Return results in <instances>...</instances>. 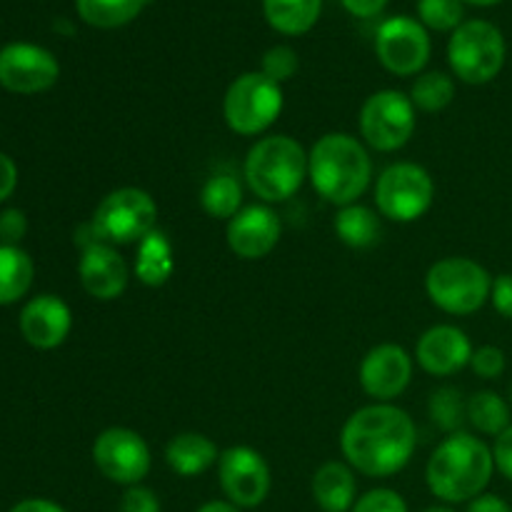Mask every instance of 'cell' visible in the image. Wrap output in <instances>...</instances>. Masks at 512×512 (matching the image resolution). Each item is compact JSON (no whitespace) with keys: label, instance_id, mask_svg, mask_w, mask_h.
I'll use <instances>...</instances> for the list:
<instances>
[{"label":"cell","instance_id":"obj_1","mask_svg":"<svg viewBox=\"0 0 512 512\" xmlns=\"http://www.w3.org/2000/svg\"><path fill=\"white\" fill-rule=\"evenodd\" d=\"M418 448L415 420L393 403L355 410L340 430L345 463L368 478H390L408 468Z\"/></svg>","mask_w":512,"mask_h":512},{"label":"cell","instance_id":"obj_2","mask_svg":"<svg viewBox=\"0 0 512 512\" xmlns=\"http://www.w3.org/2000/svg\"><path fill=\"white\" fill-rule=\"evenodd\" d=\"M308 178L315 193L330 205L358 203L373 180L368 148L350 133H325L308 153Z\"/></svg>","mask_w":512,"mask_h":512},{"label":"cell","instance_id":"obj_3","mask_svg":"<svg viewBox=\"0 0 512 512\" xmlns=\"http://www.w3.org/2000/svg\"><path fill=\"white\" fill-rule=\"evenodd\" d=\"M495 473L493 448L475 435L460 433L448 435L433 450L425 468V480L435 498L443 503H470L488 488Z\"/></svg>","mask_w":512,"mask_h":512},{"label":"cell","instance_id":"obj_4","mask_svg":"<svg viewBox=\"0 0 512 512\" xmlns=\"http://www.w3.org/2000/svg\"><path fill=\"white\" fill-rule=\"evenodd\" d=\"M250 193L263 203H283L303 188L308 178V153L290 135H268L253 143L243 163Z\"/></svg>","mask_w":512,"mask_h":512},{"label":"cell","instance_id":"obj_5","mask_svg":"<svg viewBox=\"0 0 512 512\" xmlns=\"http://www.w3.org/2000/svg\"><path fill=\"white\" fill-rule=\"evenodd\" d=\"M493 275L473 258L453 255L433 263L425 275L430 303L448 315H473L490 300Z\"/></svg>","mask_w":512,"mask_h":512},{"label":"cell","instance_id":"obj_6","mask_svg":"<svg viewBox=\"0 0 512 512\" xmlns=\"http://www.w3.org/2000/svg\"><path fill=\"white\" fill-rule=\"evenodd\" d=\"M508 55L503 30L483 18L465 20L450 33L448 63L458 80L468 85H485L500 75Z\"/></svg>","mask_w":512,"mask_h":512},{"label":"cell","instance_id":"obj_7","mask_svg":"<svg viewBox=\"0 0 512 512\" xmlns=\"http://www.w3.org/2000/svg\"><path fill=\"white\" fill-rule=\"evenodd\" d=\"M285 105L283 85L273 83L260 70L238 75L223 98V118L233 133L253 138L265 133L280 118Z\"/></svg>","mask_w":512,"mask_h":512},{"label":"cell","instance_id":"obj_8","mask_svg":"<svg viewBox=\"0 0 512 512\" xmlns=\"http://www.w3.org/2000/svg\"><path fill=\"white\" fill-rule=\"evenodd\" d=\"M95 235L108 245H138L158 228V205L143 188L110 190L95 208Z\"/></svg>","mask_w":512,"mask_h":512},{"label":"cell","instance_id":"obj_9","mask_svg":"<svg viewBox=\"0 0 512 512\" xmlns=\"http://www.w3.org/2000/svg\"><path fill=\"white\" fill-rule=\"evenodd\" d=\"M435 200V183L418 163H393L378 175L375 205L383 218L393 223H415L423 218Z\"/></svg>","mask_w":512,"mask_h":512},{"label":"cell","instance_id":"obj_10","mask_svg":"<svg viewBox=\"0 0 512 512\" xmlns=\"http://www.w3.org/2000/svg\"><path fill=\"white\" fill-rule=\"evenodd\" d=\"M410 95L400 90H378L360 108V135L378 153L405 148L418 128V115Z\"/></svg>","mask_w":512,"mask_h":512},{"label":"cell","instance_id":"obj_11","mask_svg":"<svg viewBox=\"0 0 512 512\" xmlns=\"http://www.w3.org/2000/svg\"><path fill=\"white\" fill-rule=\"evenodd\" d=\"M430 35L420 20L410 15H393L383 20L375 33V55L388 73L408 78L418 75L430 60Z\"/></svg>","mask_w":512,"mask_h":512},{"label":"cell","instance_id":"obj_12","mask_svg":"<svg viewBox=\"0 0 512 512\" xmlns=\"http://www.w3.org/2000/svg\"><path fill=\"white\" fill-rule=\"evenodd\" d=\"M93 463L110 483L140 485L150 473V448L140 433L130 428H108L95 438Z\"/></svg>","mask_w":512,"mask_h":512},{"label":"cell","instance_id":"obj_13","mask_svg":"<svg viewBox=\"0 0 512 512\" xmlns=\"http://www.w3.org/2000/svg\"><path fill=\"white\" fill-rule=\"evenodd\" d=\"M218 480L225 498L238 508H258L270 493L268 463L248 445H233L220 453Z\"/></svg>","mask_w":512,"mask_h":512},{"label":"cell","instance_id":"obj_14","mask_svg":"<svg viewBox=\"0 0 512 512\" xmlns=\"http://www.w3.org/2000/svg\"><path fill=\"white\" fill-rule=\"evenodd\" d=\"M58 78V58L43 45L8 43L0 48V85L10 93H45L58 83Z\"/></svg>","mask_w":512,"mask_h":512},{"label":"cell","instance_id":"obj_15","mask_svg":"<svg viewBox=\"0 0 512 512\" xmlns=\"http://www.w3.org/2000/svg\"><path fill=\"white\" fill-rule=\"evenodd\" d=\"M413 368L415 365L408 350L395 343H380L370 348L360 360V388L375 403H393L398 395L408 390L410 380H413Z\"/></svg>","mask_w":512,"mask_h":512},{"label":"cell","instance_id":"obj_16","mask_svg":"<svg viewBox=\"0 0 512 512\" xmlns=\"http://www.w3.org/2000/svg\"><path fill=\"white\" fill-rule=\"evenodd\" d=\"M283 235V223L268 203L245 205L235 218L228 220L225 240L240 260H260L273 253Z\"/></svg>","mask_w":512,"mask_h":512},{"label":"cell","instance_id":"obj_17","mask_svg":"<svg viewBox=\"0 0 512 512\" xmlns=\"http://www.w3.org/2000/svg\"><path fill=\"white\" fill-rule=\"evenodd\" d=\"M473 343L468 333L460 330L458 325H433L425 330L415 345V360L420 368L435 378H450L460 373L465 365H470L473 358Z\"/></svg>","mask_w":512,"mask_h":512},{"label":"cell","instance_id":"obj_18","mask_svg":"<svg viewBox=\"0 0 512 512\" xmlns=\"http://www.w3.org/2000/svg\"><path fill=\"white\" fill-rule=\"evenodd\" d=\"M20 335L38 350H55L68 340L73 330L70 305L58 295H35L20 310Z\"/></svg>","mask_w":512,"mask_h":512},{"label":"cell","instance_id":"obj_19","mask_svg":"<svg viewBox=\"0 0 512 512\" xmlns=\"http://www.w3.org/2000/svg\"><path fill=\"white\" fill-rule=\"evenodd\" d=\"M78 278L90 298L108 303V300L120 298L125 293L130 280V268L115 245L95 243L85 248L83 255H80Z\"/></svg>","mask_w":512,"mask_h":512},{"label":"cell","instance_id":"obj_20","mask_svg":"<svg viewBox=\"0 0 512 512\" xmlns=\"http://www.w3.org/2000/svg\"><path fill=\"white\" fill-rule=\"evenodd\" d=\"M313 498L323 512H350L358 500L353 468L340 460L323 463L313 475Z\"/></svg>","mask_w":512,"mask_h":512},{"label":"cell","instance_id":"obj_21","mask_svg":"<svg viewBox=\"0 0 512 512\" xmlns=\"http://www.w3.org/2000/svg\"><path fill=\"white\" fill-rule=\"evenodd\" d=\"M218 445L203 433H180L165 445V463L180 478H195L218 465Z\"/></svg>","mask_w":512,"mask_h":512},{"label":"cell","instance_id":"obj_22","mask_svg":"<svg viewBox=\"0 0 512 512\" xmlns=\"http://www.w3.org/2000/svg\"><path fill=\"white\" fill-rule=\"evenodd\" d=\"M135 278L148 288H163L175 273V250L168 235L155 228L135 250Z\"/></svg>","mask_w":512,"mask_h":512},{"label":"cell","instance_id":"obj_23","mask_svg":"<svg viewBox=\"0 0 512 512\" xmlns=\"http://www.w3.org/2000/svg\"><path fill=\"white\" fill-rule=\"evenodd\" d=\"M265 20L283 35H305L323 13V0H263Z\"/></svg>","mask_w":512,"mask_h":512},{"label":"cell","instance_id":"obj_24","mask_svg":"<svg viewBox=\"0 0 512 512\" xmlns=\"http://www.w3.org/2000/svg\"><path fill=\"white\" fill-rule=\"evenodd\" d=\"M335 235L343 245L355 250L373 248L380 240V233H383V225H380V215L375 213L368 205H345V208L338 210L335 215Z\"/></svg>","mask_w":512,"mask_h":512},{"label":"cell","instance_id":"obj_25","mask_svg":"<svg viewBox=\"0 0 512 512\" xmlns=\"http://www.w3.org/2000/svg\"><path fill=\"white\" fill-rule=\"evenodd\" d=\"M35 278L33 258L20 245H0V305L25 298Z\"/></svg>","mask_w":512,"mask_h":512},{"label":"cell","instance_id":"obj_26","mask_svg":"<svg viewBox=\"0 0 512 512\" xmlns=\"http://www.w3.org/2000/svg\"><path fill=\"white\" fill-rule=\"evenodd\" d=\"M148 3L150 0H75V10L90 28L115 30L133 23Z\"/></svg>","mask_w":512,"mask_h":512},{"label":"cell","instance_id":"obj_27","mask_svg":"<svg viewBox=\"0 0 512 512\" xmlns=\"http://www.w3.org/2000/svg\"><path fill=\"white\" fill-rule=\"evenodd\" d=\"M200 205L215 220H230L243 210V185L233 173H215L200 188Z\"/></svg>","mask_w":512,"mask_h":512},{"label":"cell","instance_id":"obj_28","mask_svg":"<svg viewBox=\"0 0 512 512\" xmlns=\"http://www.w3.org/2000/svg\"><path fill=\"white\" fill-rule=\"evenodd\" d=\"M510 403L493 390H480L468 398V423L483 435H503L510 428Z\"/></svg>","mask_w":512,"mask_h":512},{"label":"cell","instance_id":"obj_29","mask_svg":"<svg viewBox=\"0 0 512 512\" xmlns=\"http://www.w3.org/2000/svg\"><path fill=\"white\" fill-rule=\"evenodd\" d=\"M455 98V80L443 70L420 73L410 88V100L423 113H440L448 108Z\"/></svg>","mask_w":512,"mask_h":512},{"label":"cell","instance_id":"obj_30","mask_svg":"<svg viewBox=\"0 0 512 512\" xmlns=\"http://www.w3.org/2000/svg\"><path fill=\"white\" fill-rule=\"evenodd\" d=\"M428 415L445 433H460L463 425L468 423V400L463 398V393L458 388L443 385V388H438L430 395Z\"/></svg>","mask_w":512,"mask_h":512},{"label":"cell","instance_id":"obj_31","mask_svg":"<svg viewBox=\"0 0 512 512\" xmlns=\"http://www.w3.org/2000/svg\"><path fill=\"white\" fill-rule=\"evenodd\" d=\"M418 20L438 33H453L465 23L463 0H418Z\"/></svg>","mask_w":512,"mask_h":512},{"label":"cell","instance_id":"obj_32","mask_svg":"<svg viewBox=\"0 0 512 512\" xmlns=\"http://www.w3.org/2000/svg\"><path fill=\"white\" fill-rule=\"evenodd\" d=\"M300 68V58L290 45H273L263 53V60H260V73L268 75L273 83L283 85L285 80L293 78Z\"/></svg>","mask_w":512,"mask_h":512},{"label":"cell","instance_id":"obj_33","mask_svg":"<svg viewBox=\"0 0 512 512\" xmlns=\"http://www.w3.org/2000/svg\"><path fill=\"white\" fill-rule=\"evenodd\" d=\"M350 512H408V503L395 490L375 488L370 493H365L363 498L355 500Z\"/></svg>","mask_w":512,"mask_h":512},{"label":"cell","instance_id":"obj_34","mask_svg":"<svg viewBox=\"0 0 512 512\" xmlns=\"http://www.w3.org/2000/svg\"><path fill=\"white\" fill-rule=\"evenodd\" d=\"M470 368H473L475 375H480L483 380L500 378V375L505 373V353L498 345H480L478 350H473Z\"/></svg>","mask_w":512,"mask_h":512},{"label":"cell","instance_id":"obj_35","mask_svg":"<svg viewBox=\"0 0 512 512\" xmlns=\"http://www.w3.org/2000/svg\"><path fill=\"white\" fill-rule=\"evenodd\" d=\"M28 233V218L23 210L5 208L0 213V245H20Z\"/></svg>","mask_w":512,"mask_h":512},{"label":"cell","instance_id":"obj_36","mask_svg":"<svg viewBox=\"0 0 512 512\" xmlns=\"http://www.w3.org/2000/svg\"><path fill=\"white\" fill-rule=\"evenodd\" d=\"M120 512H160V500L150 488L130 485L120 498Z\"/></svg>","mask_w":512,"mask_h":512},{"label":"cell","instance_id":"obj_37","mask_svg":"<svg viewBox=\"0 0 512 512\" xmlns=\"http://www.w3.org/2000/svg\"><path fill=\"white\" fill-rule=\"evenodd\" d=\"M490 303L503 318L512 320V273H503L493 278V290H490Z\"/></svg>","mask_w":512,"mask_h":512},{"label":"cell","instance_id":"obj_38","mask_svg":"<svg viewBox=\"0 0 512 512\" xmlns=\"http://www.w3.org/2000/svg\"><path fill=\"white\" fill-rule=\"evenodd\" d=\"M493 458H495V468H498L500 473H503L512 483V425L503 435L495 438Z\"/></svg>","mask_w":512,"mask_h":512},{"label":"cell","instance_id":"obj_39","mask_svg":"<svg viewBox=\"0 0 512 512\" xmlns=\"http://www.w3.org/2000/svg\"><path fill=\"white\" fill-rule=\"evenodd\" d=\"M15 188H18V165L10 155L0 153V203L8 200Z\"/></svg>","mask_w":512,"mask_h":512},{"label":"cell","instance_id":"obj_40","mask_svg":"<svg viewBox=\"0 0 512 512\" xmlns=\"http://www.w3.org/2000/svg\"><path fill=\"white\" fill-rule=\"evenodd\" d=\"M343 8L355 18H375L385 10L388 0H340Z\"/></svg>","mask_w":512,"mask_h":512},{"label":"cell","instance_id":"obj_41","mask_svg":"<svg viewBox=\"0 0 512 512\" xmlns=\"http://www.w3.org/2000/svg\"><path fill=\"white\" fill-rule=\"evenodd\" d=\"M468 512H512V508L498 495H478L475 500H470Z\"/></svg>","mask_w":512,"mask_h":512},{"label":"cell","instance_id":"obj_42","mask_svg":"<svg viewBox=\"0 0 512 512\" xmlns=\"http://www.w3.org/2000/svg\"><path fill=\"white\" fill-rule=\"evenodd\" d=\"M10 512H65L60 508L58 503L53 500H45V498H28V500H20Z\"/></svg>","mask_w":512,"mask_h":512},{"label":"cell","instance_id":"obj_43","mask_svg":"<svg viewBox=\"0 0 512 512\" xmlns=\"http://www.w3.org/2000/svg\"><path fill=\"white\" fill-rule=\"evenodd\" d=\"M198 512H240V508L230 503V500H210L203 508H198Z\"/></svg>","mask_w":512,"mask_h":512},{"label":"cell","instance_id":"obj_44","mask_svg":"<svg viewBox=\"0 0 512 512\" xmlns=\"http://www.w3.org/2000/svg\"><path fill=\"white\" fill-rule=\"evenodd\" d=\"M463 3L478 5V8H490V5H498V3H503V0H463Z\"/></svg>","mask_w":512,"mask_h":512},{"label":"cell","instance_id":"obj_45","mask_svg":"<svg viewBox=\"0 0 512 512\" xmlns=\"http://www.w3.org/2000/svg\"><path fill=\"white\" fill-rule=\"evenodd\" d=\"M423 512H455V510L448 508V505H433V508H425Z\"/></svg>","mask_w":512,"mask_h":512},{"label":"cell","instance_id":"obj_46","mask_svg":"<svg viewBox=\"0 0 512 512\" xmlns=\"http://www.w3.org/2000/svg\"><path fill=\"white\" fill-rule=\"evenodd\" d=\"M508 398H510V405H512V383H510V388H508Z\"/></svg>","mask_w":512,"mask_h":512}]
</instances>
